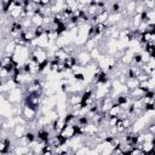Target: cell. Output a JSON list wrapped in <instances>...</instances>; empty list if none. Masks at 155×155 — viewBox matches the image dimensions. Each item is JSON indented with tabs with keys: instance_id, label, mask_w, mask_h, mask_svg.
Instances as JSON below:
<instances>
[{
	"instance_id": "obj_4",
	"label": "cell",
	"mask_w": 155,
	"mask_h": 155,
	"mask_svg": "<svg viewBox=\"0 0 155 155\" xmlns=\"http://www.w3.org/2000/svg\"><path fill=\"white\" fill-rule=\"evenodd\" d=\"M81 102H82L81 93H71V94H68V97H67L68 107H73V105L80 104Z\"/></svg>"
},
{
	"instance_id": "obj_12",
	"label": "cell",
	"mask_w": 155,
	"mask_h": 155,
	"mask_svg": "<svg viewBox=\"0 0 155 155\" xmlns=\"http://www.w3.org/2000/svg\"><path fill=\"white\" fill-rule=\"evenodd\" d=\"M65 5L68 8L73 10V11H76L78 10V1H74V0H67L65 1Z\"/></svg>"
},
{
	"instance_id": "obj_2",
	"label": "cell",
	"mask_w": 155,
	"mask_h": 155,
	"mask_svg": "<svg viewBox=\"0 0 155 155\" xmlns=\"http://www.w3.org/2000/svg\"><path fill=\"white\" fill-rule=\"evenodd\" d=\"M38 114H39L38 110H35V109H33V108H30V107L23 104L22 116H23L28 122H33V121H35V120L38 119Z\"/></svg>"
},
{
	"instance_id": "obj_9",
	"label": "cell",
	"mask_w": 155,
	"mask_h": 155,
	"mask_svg": "<svg viewBox=\"0 0 155 155\" xmlns=\"http://www.w3.org/2000/svg\"><path fill=\"white\" fill-rule=\"evenodd\" d=\"M120 113H121V108H120V105L116 104V103H114L113 107H111V109L108 111V116H109V117H110V116H119Z\"/></svg>"
},
{
	"instance_id": "obj_8",
	"label": "cell",
	"mask_w": 155,
	"mask_h": 155,
	"mask_svg": "<svg viewBox=\"0 0 155 155\" xmlns=\"http://www.w3.org/2000/svg\"><path fill=\"white\" fill-rule=\"evenodd\" d=\"M140 149L144 154H150L151 155V153L154 151V145H153L151 142H143L140 144Z\"/></svg>"
},
{
	"instance_id": "obj_16",
	"label": "cell",
	"mask_w": 155,
	"mask_h": 155,
	"mask_svg": "<svg viewBox=\"0 0 155 155\" xmlns=\"http://www.w3.org/2000/svg\"><path fill=\"white\" fill-rule=\"evenodd\" d=\"M154 11H155V8H154Z\"/></svg>"
},
{
	"instance_id": "obj_14",
	"label": "cell",
	"mask_w": 155,
	"mask_h": 155,
	"mask_svg": "<svg viewBox=\"0 0 155 155\" xmlns=\"http://www.w3.org/2000/svg\"><path fill=\"white\" fill-rule=\"evenodd\" d=\"M137 80L139 81V82H145V81H149L150 80V76L148 75V74H145V73H140L138 76H137Z\"/></svg>"
},
{
	"instance_id": "obj_1",
	"label": "cell",
	"mask_w": 155,
	"mask_h": 155,
	"mask_svg": "<svg viewBox=\"0 0 155 155\" xmlns=\"http://www.w3.org/2000/svg\"><path fill=\"white\" fill-rule=\"evenodd\" d=\"M92 57H91V53L86 50H84V47H81V50L76 53V62L78 64L76 65H80V67H86L90 62H92Z\"/></svg>"
},
{
	"instance_id": "obj_7",
	"label": "cell",
	"mask_w": 155,
	"mask_h": 155,
	"mask_svg": "<svg viewBox=\"0 0 155 155\" xmlns=\"http://www.w3.org/2000/svg\"><path fill=\"white\" fill-rule=\"evenodd\" d=\"M30 19H31L34 27H42V25H44V16H42V15L34 13Z\"/></svg>"
},
{
	"instance_id": "obj_15",
	"label": "cell",
	"mask_w": 155,
	"mask_h": 155,
	"mask_svg": "<svg viewBox=\"0 0 155 155\" xmlns=\"http://www.w3.org/2000/svg\"><path fill=\"white\" fill-rule=\"evenodd\" d=\"M117 121H119V117H117V116H110V117L108 119V125H109V127H115Z\"/></svg>"
},
{
	"instance_id": "obj_11",
	"label": "cell",
	"mask_w": 155,
	"mask_h": 155,
	"mask_svg": "<svg viewBox=\"0 0 155 155\" xmlns=\"http://www.w3.org/2000/svg\"><path fill=\"white\" fill-rule=\"evenodd\" d=\"M143 5L147 11H151L155 8V0H145V1H143Z\"/></svg>"
},
{
	"instance_id": "obj_5",
	"label": "cell",
	"mask_w": 155,
	"mask_h": 155,
	"mask_svg": "<svg viewBox=\"0 0 155 155\" xmlns=\"http://www.w3.org/2000/svg\"><path fill=\"white\" fill-rule=\"evenodd\" d=\"M122 19H124V15H122L121 12H119V13H109L107 24H109V25L117 24V23H120Z\"/></svg>"
},
{
	"instance_id": "obj_6",
	"label": "cell",
	"mask_w": 155,
	"mask_h": 155,
	"mask_svg": "<svg viewBox=\"0 0 155 155\" xmlns=\"http://www.w3.org/2000/svg\"><path fill=\"white\" fill-rule=\"evenodd\" d=\"M139 85H140V82L137 80V78L127 79V81H126V84H125V86L130 90V92H131V91H133V90H136V88H138V87H139Z\"/></svg>"
},
{
	"instance_id": "obj_10",
	"label": "cell",
	"mask_w": 155,
	"mask_h": 155,
	"mask_svg": "<svg viewBox=\"0 0 155 155\" xmlns=\"http://www.w3.org/2000/svg\"><path fill=\"white\" fill-rule=\"evenodd\" d=\"M132 104H133L134 109H140V110H144L145 103H144L143 98H140V99H134V101H132Z\"/></svg>"
},
{
	"instance_id": "obj_13",
	"label": "cell",
	"mask_w": 155,
	"mask_h": 155,
	"mask_svg": "<svg viewBox=\"0 0 155 155\" xmlns=\"http://www.w3.org/2000/svg\"><path fill=\"white\" fill-rule=\"evenodd\" d=\"M148 28H149L148 23H147V22H142V23L139 24V27L137 28V30H138V33H139V34H143V33L148 31Z\"/></svg>"
},
{
	"instance_id": "obj_3",
	"label": "cell",
	"mask_w": 155,
	"mask_h": 155,
	"mask_svg": "<svg viewBox=\"0 0 155 155\" xmlns=\"http://www.w3.org/2000/svg\"><path fill=\"white\" fill-rule=\"evenodd\" d=\"M28 131H29V130H28V125H17V126L13 128V131H12V136H13L16 139H19V138L24 137Z\"/></svg>"
}]
</instances>
